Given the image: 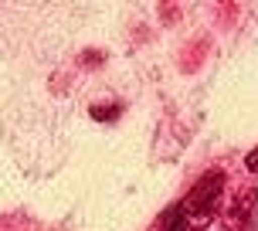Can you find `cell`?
Returning a JSON list of instances; mask_svg holds the SVG:
<instances>
[{"mask_svg":"<svg viewBox=\"0 0 258 231\" xmlns=\"http://www.w3.org/2000/svg\"><path fill=\"white\" fill-rule=\"evenodd\" d=\"M255 207H258V191H241L224 214V231H251L255 228V221H251Z\"/></svg>","mask_w":258,"mask_h":231,"instance_id":"2","label":"cell"},{"mask_svg":"<svg viewBox=\"0 0 258 231\" xmlns=\"http://www.w3.org/2000/svg\"><path fill=\"white\" fill-rule=\"evenodd\" d=\"M221 194H224V174H207L204 180L194 184V191L183 197V218H187V228H204L207 221L218 214L221 207Z\"/></svg>","mask_w":258,"mask_h":231,"instance_id":"1","label":"cell"},{"mask_svg":"<svg viewBox=\"0 0 258 231\" xmlns=\"http://www.w3.org/2000/svg\"><path fill=\"white\" fill-rule=\"evenodd\" d=\"M89 112H92V119H99V123H109V119H116V116H119V105H92Z\"/></svg>","mask_w":258,"mask_h":231,"instance_id":"4","label":"cell"},{"mask_svg":"<svg viewBox=\"0 0 258 231\" xmlns=\"http://www.w3.org/2000/svg\"><path fill=\"white\" fill-rule=\"evenodd\" d=\"M163 231H187V218H183L180 204L170 207L167 214H163Z\"/></svg>","mask_w":258,"mask_h":231,"instance_id":"3","label":"cell"},{"mask_svg":"<svg viewBox=\"0 0 258 231\" xmlns=\"http://www.w3.org/2000/svg\"><path fill=\"white\" fill-rule=\"evenodd\" d=\"M245 167H248V174H258V146L245 156Z\"/></svg>","mask_w":258,"mask_h":231,"instance_id":"5","label":"cell"}]
</instances>
